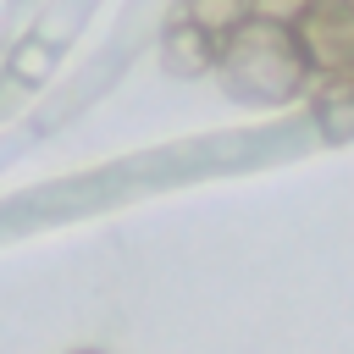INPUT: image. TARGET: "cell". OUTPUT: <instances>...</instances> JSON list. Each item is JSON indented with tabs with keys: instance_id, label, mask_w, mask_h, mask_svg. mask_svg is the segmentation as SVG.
<instances>
[{
	"instance_id": "6da1fadb",
	"label": "cell",
	"mask_w": 354,
	"mask_h": 354,
	"mask_svg": "<svg viewBox=\"0 0 354 354\" xmlns=\"http://www.w3.org/2000/svg\"><path fill=\"white\" fill-rule=\"evenodd\" d=\"M216 72L227 83L232 100L243 105H288L310 88V61L288 28V17H249L238 33L221 39V55H216Z\"/></svg>"
},
{
	"instance_id": "7a4b0ae2",
	"label": "cell",
	"mask_w": 354,
	"mask_h": 354,
	"mask_svg": "<svg viewBox=\"0 0 354 354\" xmlns=\"http://www.w3.org/2000/svg\"><path fill=\"white\" fill-rule=\"evenodd\" d=\"M310 72L354 83V0H304L288 17Z\"/></svg>"
},
{
	"instance_id": "3957f363",
	"label": "cell",
	"mask_w": 354,
	"mask_h": 354,
	"mask_svg": "<svg viewBox=\"0 0 354 354\" xmlns=\"http://www.w3.org/2000/svg\"><path fill=\"white\" fill-rule=\"evenodd\" d=\"M155 50H160V66L171 77H205V72H216V55H221V44L210 33H199L194 22H183V17L166 22V33H160Z\"/></svg>"
},
{
	"instance_id": "277c9868",
	"label": "cell",
	"mask_w": 354,
	"mask_h": 354,
	"mask_svg": "<svg viewBox=\"0 0 354 354\" xmlns=\"http://www.w3.org/2000/svg\"><path fill=\"white\" fill-rule=\"evenodd\" d=\"M183 22H194L199 33H210L216 44L227 39V33H238L249 17H254V0H183V11H177Z\"/></svg>"
},
{
	"instance_id": "5b68a950",
	"label": "cell",
	"mask_w": 354,
	"mask_h": 354,
	"mask_svg": "<svg viewBox=\"0 0 354 354\" xmlns=\"http://www.w3.org/2000/svg\"><path fill=\"white\" fill-rule=\"evenodd\" d=\"M72 354H105V348H72Z\"/></svg>"
}]
</instances>
